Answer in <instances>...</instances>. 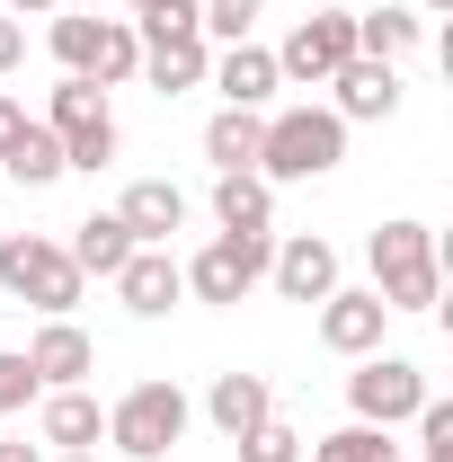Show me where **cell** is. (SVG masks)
Segmentation results:
<instances>
[{"label": "cell", "instance_id": "1", "mask_svg": "<svg viewBox=\"0 0 453 462\" xmlns=\"http://www.w3.org/2000/svg\"><path fill=\"white\" fill-rule=\"evenodd\" d=\"M338 161H347V125L329 107H284V116H267V143H258V178H267V187L329 178Z\"/></svg>", "mask_w": 453, "mask_h": 462}, {"label": "cell", "instance_id": "2", "mask_svg": "<svg viewBox=\"0 0 453 462\" xmlns=\"http://www.w3.org/2000/svg\"><path fill=\"white\" fill-rule=\"evenodd\" d=\"M80 285H89V276L62 258V240H45V231H0V293L36 302L45 320H71Z\"/></svg>", "mask_w": 453, "mask_h": 462}, {"label": "cell", "instance_id": "3", "mask_svg": "<svg viewBox=\"0 0 453 462\" xmlns=\"http://www.w3.org/2000/svg\"><path fill=\"white\" fill-rule=\"evenodd\" d=\"M45 134L62 143V170H107V161H116V116H107V89L62 71V80H54V98H45Z\"/></svg>", "mask_w": 453, "mask_h": 462}, {"label": "cell", "instance_id": "4", "mask_svg": "<svg viewBox=\"0 0 453 462\" xmlns=\"http://www.w3.org/2000/svg\"><path fill=\"white\" fill-rule=\"evenodd\" d=\"M187 418H196V409H187L178 383H134V392L107 409V445L134 454V462H170V445L187 436Z\"/></svg>", "mask_w": 453, "mask_h": 462}, {"label": "cell", "instance_id": "5", "mask_svg": "<svg viewBox=\"0 0 453 462\" xmlns=\"http://www.w3.org/2000/svg\"><path fill=\"white\" fill-rule=\"evenodd\" d=\"M267 258H276V240H267V231H214L178 276H187L196 302H249V293L267 285Z\"/></svg>", "mask_w": 453, "mask_h": 462}, {"label": "cell", "instance_id": "6", "mask_svg": "<svg viewBox=\"0 0 453 462\" xmlns=\"http://www.w3.org/2000/svg\"><path fill=\"white\" fill-rule=\"evenodd\" d=\"M338 62H356V9H311V18L276 45V80L329 89V71H338Z\"/></svg>", "mask_w": 453, "mask_h": 462}, {"label": "cell", "instance_id": "7", "mask_svg": "<svg viewBox=\"0 0 453 462\" xmlns=\"http://www.w3.org/2000/svg\"><path fill=\"white\" fill-rule=\"evenodd\" d=\"M418 401H427V374H418L409 356H356L347 409H356L365 427H400V418H418Z\"/></svg>", "mask_w": 453, "mask_h": 462}, {"label": "cell", "instance_id": "8", "mask_svg": "<svg viewBox=\"0 0 453 462\" xmlns=\"http://www.w3.org/2000/svg\"><path fill=\"white\" fill-rule=\"evenodd\" d=\"M267 285L284 302H329L338 293V249L320 231H293V240H276V258H267Z\"/></svg>", "mask_w": 453, "mask_h": 462}, {"label": "cell", "instance_id": "9", "mask_svg": "<svg viewBox=\"0 0 453 462\" xmlns=\"http://www.w3.org/2000/svg\"><path fill=\"white\" fill-rule=\"evenodd\" d=\"M18 356H27V374H36L45 392H80V383L98 374V346H89V329H80V320H45Z\"/></svg>", "mask_w": 453, "mask_h": 462}, {"label": "cell", "instance_id": "10", "mask_svg": "<svg viewBox=\"0 0 453 462\" xmlns=\"http://www.w3.org/2000/svg\"><path fill=\"white\" fill-rule=\"evenodd\" d=\"M365 258H374V293H392V285H409V276H445V258H436V231L427 223H383L374 240H365Z\"/></svg>", "mask_w": 453, "mask_h": 462}, {"label": "cell", "instance_id": "11", "mask_svg": "<svg viewBox=\"0 0 453 462\" xmlns=\"http://www.w3.org/2000/svg\"><path fill=\"white\" fill-rule=\"evenodd\" d=\"M383 329H392V311H383V293L365 285V293H329L320 302V346L329 356H383Z\"/></svg>", "mask_w": 453, "mask_h": 462}, {"label": "cell", "instance_id": "12", "mask_svg": "<svg viewBox=\"0 0 453 462\" xmlns=\"http://www.w3.org/2000/svg\"><path fill=\"white\" fill-rule=\"evenodd\" d=\"M107 285H116V302H125L134 320H161V311H178L187 276H178V258H170V249H134V258L116 267Z\"/></svg>", "mask_w": 453, "mask_h": 462}, {"label": "cell", "instance_id": "13", "mask_svg": "<svg viewBox=\"0 0 453 462\" xmlns=\"http://www.w3.org/2000/svg\"><path fill=\"white\" fill-rule=\"evenodd\" d=\"M329 89H338V125H383V116L400 107V71L392 62H374V54H356V62H338L329 71Z\"/></svg>", "mask_w": 453, "mask_h": 462}, {"label": "cell", "instance_id": "14", "mask_svg": "<svg viewBox=\"0 0 453 462\" xmlns=\"http://www.w3.org/2000/svg\"><path fill=\"white\" fill-rule=\"evenodd\" d=\"M116 223L134 231V249H170V231H187V196L170 178H134L125 205H116Z\"/></svg>", "mask_w": 453, "mask_h": 462}, {"label": "cell", "instance_id": "15", "mask_svg": "<svg viewBox=\"0 0 453 462\" xmlns=\"http://www.w3.org/2000/svg\"><path fill=\"white\" fill-rule=\"evenodd\" d=\"M36 436H45L54 454H98V445H107V409L89 401V392H45Z\"/></svg>", "mask_w": 453, "mask_h": 462}, {"label": "cell", "instance_id": "16", "mask_svg": "<svg viewBox=\"0 0 453 462\" xmlns=\"http://www.w3.org/2000/svg\"><path fill=\"white\" fill-rule=\"evenodd\" d=\"M205 71H214L205 36H143V71L134 80H152L161 98H178V89H205Z\"/></svg>", "mask_w": 453, "mask_h": 462}, {"label": "cell", "instance_id": "17", "mask_svg": "<svg viewBox=\"0 0 453 462\" xmlns=\"http://www.w3.org/2000/svg\"><path fill=\"white\" fill-rule=\"evenodd\" d=\"M205 80L223 89V107H267V98L284 89V80H276V54H267V45H249V36H240V45H223Z\"/></svg>", "mask_w": 453, "mask_h": 462}, {"label": "cell", "instance_id": "18", "mask_svg": "<svg viewBox=\"0 0 453 462\" xmlns=\"http://www.w3.org/2000/svg\"><path fill=\"white\" fill-rule=\"evenodd\" d=\"M205 418L223 427L231 445H240L249 427H267V418H276V392H267V374H214V392H205Z\"/></svg>", "mask_w": 453, "mask_h": 462}, {"label": "cell", "instance_id": "19", "mask_svg": "<svg viewBox=\"0 0 453 462\" xmlns=\"http://www.w3.org/2000/svg\"><path fill=\"white\" fill-rule=\"evenodd\" d=\"M258 143H267V107H214V125H205V161H214V178L258 170Z\"/></svg>", "mask_w": 453, "mask_h": 462}, {"label": "cell", "instance_id": "20", "mask_svg": "<svg viewBox=\"0 0 453 462\" xmlns=\"http://www.w3.org/2000/svg\"><path fill=\"white\" fill-rule=\"evenodd\" d=\"M134 71H143V36H134V18H98V36H89V71H71V80L125 89Z\"/></svg>", "mask_w": 453, "mask_h": 462}, {"label": "cell", "instance_id": "21", "mask_svg": "<svg viewBox=\"0 0 453 462\" xmlns=\"http://www.w3.org/2000/svg\"><path fill=\"white\" fill-rule=\"evenodd\" d=\"M214 223H223V231H267V223H276V187H267L258 170L214 178Z\"/></svg>", "mask_w": 453, "mask_h": 462}, {"label": "cell", "instance_id": "22", "mask_svg": "<svg viewBox=\"0 0 453 462\" xmlns=\"http://www.w3.org/2000/svg\"><path fill=\"white\" fill-rule=\"evenodd\" d=\"M62 258H71L80 276H116V267L134 258V231L116 223V214H89V223H80L71 240H62Z\"/></svg>", "mask_w": 453, "mask_h": 462}, {"label": "cell", "instance_id": "23", "mask_svg": "<svg viewBox=\"0 0 453 462\" xmlns=\"http://www.w3.org/2000/svg\"><path fill=\"white\" fill-rule=\"evenodd\" d=\"M418 36H427V18H418V9H365V18H356V54H374V62L418 54Z\"/></svg>", "mask_w": 453, "mask_h": 462}, {"label": "cell", "instance_id": "24", "mask_svg": "<svg viewBox=\"0 0 453 462\" xmlns=\"http://www.w3.org/2000/svg\"><path fill=\"white\" fill-rule=\"evenodd\" d=\"M0 170L18 178V187H54V178H62V143L45 134V125H27V134L0 152Z\"/></svg>", "mask_w": 453, "mask_h": 462}, {"label": "cell", "instance_id": "25", "mask_svg": "<svg viewBox=\"0 0 453 462\" xmlns=\"http://www.w3.org/2000/svg\"><path fill=\"white\" fill-rule=\"evenodd\" d=\"M311 462H400V445H392V427L347 418L338 436H320V445H311Z\"/></svg>", "mask_w": 453, "mask_h": 462}, {"label": "cell", "instance_id": "26", "mask_svg": "<svg viewBox=\"0 0 453 462\" xmlns=\"http://www.w3.org/2000/svg\"><path fill=\"white\" fill-rule=\"evenodd\" d=\"M258 9H267V0H196V27H205V45H214V36L240 45V36L258 27Z\"/></svg>", "mask_w": 453, "mask_h": 462}, {"label": "cell", "instance_id": "27", "mask_svg": "<svg viewBox=\"0 0 453 462\" xmlns=\"http://www.w3.org/2000/svg\"><path fill=\"white\" fill-rule=\"evenodd\" d=\"M240 462H302V436H293L284 418H267V427L240 436Z\"/></svg>", "mask_w": 453, "mask_h": 462}, {"label": "cell", "instance_id": "28", "mask_svg": "<svg viewBox=\"0 0 453 462\" xmlns=\"http://www.w3.org/2000/svg\"><path fill=\"white\" fill-rule=\"evenodd\" d=\"M418 445H427V462H453V401H418Z\"/></svg>", "mask_w": 453, "mask_h": 462}, {"label": "cell", "instance_id": "29", "mask_svg": "<svg viewBox=\"0 0 453 462\" xmlns=\"http://www.w3.org/2000/svg\"><path fill=\"white\" fill-rule=\"evenodd\" d=\"M36 392H45V383L27 374V356H18V346H0V418H9V409H27Z\"/></svg>", "mask_w": 453, "mask_h": 462}, {"label": "cell", "instance_id": "30", "mask_svg": "<svg viewBox=\"0 0 453 462\" xmlns=\"http://www.w3.org/2000/svg\"><path fill=\"white\" fill-rule=\"evenodd\" d=\"M134 36H205V27H196V0H170V9L134 18Z\"/></svg>", "mask_w": 453, "mask_h": 462}, {"label": "cell", "instance_id": "31", "mask_svg": "<svg viewBox=\"0 0 453 462\" xmlns=\"http://www.w3.org/2000/svg\"><path fill=\"white\" fill-rule=\"evenodd\" d=\"M27 125H36V116H27V107H18V98H9V89H0V152H9V143H18Z\"/></svg>", "mask_w": 453, "mask_h": 462}, {"label": "cell", "instance_id": "32", "mask_svg": "<svg viewBox=\"0 0 453 462\" xmlns=\"http://www.w3.org/2000/svg\"><path fill=\"white\" fill-rule=\"evenodd\" d=\"M18 54H27V27H18V18H0V71H18Z\"/></svg>", "mask_w": 453, "mask_h": 462}, {"label": "cell", "instance_id": "33", "mask_svg": "<svg viewBox=\"0 0 453 462\" xmlns=\"http://www.w3.org/2000/svg\"><path fill=\"white\" fill-rule=\"evenodd\" d=\"M9 18H62V0H0Z\"/></svg>", "mask_w": 453, "mask_h": 462}, {"label": "cell", "instance_id": "34", "mask_svg": "<svg viewBox=\"0 0 453 462\" xmlns=\"http://www.w3.org/2000/svg\"><path fill=\"white\" fill-rule=\"evenodd\" d=\"M0 462H45V445H0Z\"/></svg>", "mask_w": 453, "mask_h": 462}, {"label": "cell", "instance_id": "35", "mask_svg": "<svg viewBox=\"0 0 453 462\" xmlns=\"http://www.w3.org/2000/svg\"><path fill=\"white\" fill-rule=\"evenodd\" d=\"M152 9H170V0H125V18H152Z\"/></svg>", "mask_w": 453, "mask_h": 462}, {"label": "cell", "instance_id": "36", "mask_svg": "<svg viewBox=\"0 0 453 462\" xmlns=\"http://www.w3.org/2000/svg\"><path fill=\"white\" fill-rule=\"evenodd\" d=\"M54 462H98V454H54Z\"/></svg>", "mask_w": 453, "mask_h": 462}, {"label": "cell", "instance_id": "37", "mask_svg": "<svg viewBox=\"0 0 453 462\" xmlns=\"http://www.w3.org/2000/svg\"><path fill=\"white\" fill-rule=\"evenodd\" d=\"M418 9H453V0H418Z\"/></svg>", "mask_w": 453, "mask_h": 462}]
</instances>
